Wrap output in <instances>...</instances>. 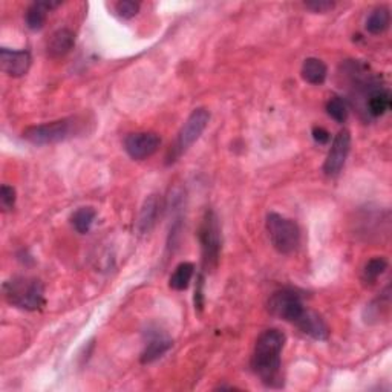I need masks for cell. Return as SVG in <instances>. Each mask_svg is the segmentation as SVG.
Masks as SVG:
<instances>
[{
    "label": "cell",
    "instance_id": "1",
    "mask_svg": "<svg viewBox=\"0 0 392 392\" xmlns=\"http://www.w3.org/2000/svg\"><path fill=\"white\" fill-rule=\"evenodd\" d=\"M285 334L279 330L263 331L256 340L252 368L254 374L270 388L282 386L281 354L285 347Z\"/></svg>",
    "mask_w": 392,
    "mask_h": 392
},
{
    "label": "cell",
    "instance_id": "2",
    "mask_svg": "<svg viewBox=\"0 0 392 392\" xmlns=\"http://www.w3.org/2000/svg\"><path fill=\"white\" fill-rule=\"evenodd\" d=\"M3 296L10 305L25 310L37 311L45 305V286L36 277H13L3 284Z\"/></svg>",
    "mask_w": 392,
    "mask_h": 392
},
{
    "label": "cell",
    "instance_id": "3",
    "mask_svg": "<svg viewBox=\"0 0 392 392\" xmlns=\"http://www.w3.org/2000/svg\"><path fill=\"white\" fill-rule=\"evenodd\" d=\"M209 122H210L209 109L198 108L191 112L189 118L186 119V123L182 124L181 131L178 132L177 140H175L169 152H167V155H166L167 166L177 163L178 159L186 154L191 146H194V143L198 141V138L201 137L203 132L205 131V127H207V124H209Z\"/></svg>",
    "mask_w": 392,
    "mask_h": 392
},
{
    "label": "cell",
    "instance_id": "4",
    "mask_svg": "<svg viewBox=\"0 0 392 392\" xmlns=\"http://www.w3.org/2000/svg\"><path fill=\"white\" fill-rule=\"evenodd\" d=\"M198 238L203 252V267L205 271H213L218 267L221 256V227L218 216L212 209L205 210L203 216Z\"/></svg>",
    "mask_w": 392,
    "mask_h": 392
},
{
    "label": "cell",
    "instance_id": "5",
    "mask_svg": "<svg viewBox=\"0 0 392 392\" xmlns=\"http://www.w3.org/2000/svg\"><path fill=\"white\" fill-rule=\"evenodd\" d=\"M267 231L270 241L281 254H291L299 247L300 230L293 219H288L279 213L267 215Z\"/></svg>",
    "mask_w": 392,
    "mask_h": 392
},
{
    "label": "cell",
    "instance_id": "6",
    "mask_svg": "<svg viewBox=\"0 0 392 392\" xmlns=\"http://www.w3.org/2000/svg\"><path fill=\"white\" fill-rule=\"evenodd\" d=\"M78 129L80 123L77 118H63L57 122L28 127L23 132V138L36 146H46V144H55L71 138Z\"/></svg>",
    "mask_w": 392,
    "mask_h": 392
},
{
    "label": "cell",
    "instance_id": "7",
    "mask_svg": "<svg viewBox=\"0 0 392 392\" xmlns=\"http://www.w3.org/2000/svg\"><path fill=\"white\" fill-rule=\"evenodd\" d=\"M268 311L275 317L282 319L285 322L296 324L302 317L305 307H303V302L298 293L285 288V290H279L271 294V298L268 299Z\"/></svg>",
    "mask_w": 392,
    "mask_h": 392
},
{
    "label": "cell",
    "instance_id": "8",
    "mask_svg": "<svg viewBox=\"0 0 392 392\" xmlns=\"http://www.w3.org/2000/svg\"><path fill=\"white\" fill-rule=\"evenodd\" d=\"M351 150V132L348 129H342L331 144V149L328 152V157L324 164V172L326 177H335L343 169L347 163V158Z\"/></svg>",
    "mask_w": 392,
    "mask_h": 392
},
{
    "label": "cell",
    "instance_id": "9",
    "mask_svg": "<svg viewBox=\"0 0 392 392\" xmlns=\"http://www.w3.org/2000/svg\"><path fill=\"white\" fill-rule=\"evenodd\" d=\"M161 146V138L154 132H135L124 138V150L132 159H146Z\"/></svg>",
    "mask_w": 392,
    "mask_h": 392
},
{
    "label": "cell",
    "instance_id": "10",
    "mask_svg": "<svg viewBox=\"0 0 392 392\" xmlns=\"http://www.w3.org/2000/svg\"><path fill=\"white\" fill-rule=\"evenodd\" d=\"M0 66L6 75L10 77H23L31 66V54L25 50L14 51L2 48L0 50Z\"/></svg>",
    "mask_w": 392,
    "mask_h": 392
},
{
    "label": "cell",
    "instance_id": "11",
    "mask_svg": "<svg viewBox=\"0 0 392 392\" xmlns=\"http://www.w3.org/2000/svg\"><path fill=\"white\" fill-rule=\"evenodd\" d=\"M296 325L299 326V330L303 334H307L316 340H326L328 335H330L328 325L325 324L324 319L316 313V311H310V310L303 311L302 317L296 322Z\"/></svg>",
    "mask_w": 392,
    "mask_h": 392
},
{
    "label": "cell",
    "instance_id": "12",
    "mask_svg": "<svg viewBox=\"0 0 392 392\" xmlns=\"http://www.w3.org/2000/svg\"><path fill=\"white\" fill-rule=\"evenodd\" d=\"M75 45V34L71 29L63 28L55 31L51 36L50 42L46 46V52L51 59H60L65 57L68 52H71L72 48Z\"/></svg>",
    "mask_w": 392,
    "mask_h": 392
},
{
    "label": "cell",
    "instance_id": "13",
    "mask_svg": "<svg viewBox=\"0 0 392 392\" xmlns=\"http://www.w3.org/2000/svg\"><path fill=\"white\" fill-rule=\"evenodd\" d=\"M391 92L385 87H375L366 95V112L371 117H382L391 109Z\"/></svg>",
    "mask_w": 392,
    "mask_h": 392
},
{
    "label": "cell",
    "instance_id": "14",
    "mask_svg": "<svg viewBox=\"0 0 392 392\" xmlns=\"http://www.w3.org/2000/svg\"><path fill=\"white\" fill-rule=\"evenodd\" d=\"M170 348H172V340L167 337V335H163L159 333L152 334L146 348H144V351L141 353V363L146 365L155 362L157 358L166 354Z\"/></svg>",
    "mask_w": 392,
    "mask_h": 392
},
{
    "label": "cell",
    "instance_id": "15",
    "mask_svg": "<svg viewBox=\"0 0 392 392\" xmlns=\"http://www.w3.org/2000/svg\"><path fill=\"white\" fill-rule=\"evenodd\" d=\"M59 5L60 2H36L31 5L27 10V15H25L27 27L31 31L42 29L46 23L48 13L54 10V8H57Z\"/></svg>",
    "mask_w": 392,
    "mask_h": 392
},
{
    "label": "cell",
    "instance_id": "16",
    "mask_svg": "<svg viewBox=\"0 0 392 392\" xmlns=\"http://www.w3.org/2000/svg\"><path fill=\"white\" fill-rule=\"evenodd\" d=\"M159 213V201L157 195H150L146 201H144L141 212L138 216V230L140 233H149V231L154 228L158 219Z\"/></svg>",
    "mask_w": 392,
    "mask_h": 392
},
{
    "label": "cell",
    "instance_id": "17",
    "mask_svg": "<svg viewBox=\"0 0 392 392\" xmlns=\"http://www.w3.org/2000/svg\"><path fill=\"white\" fill-rule=\"evenodd\" d=\"M302 78L310 85H322L328 77V68L321 59L310 57L302 65Z\"/></svg>",
    "mask_w": 392,
    "mask_h": 392
},
{
    "label": "cell",
    "instance_id": "18",
    "mask_svg": "<svg viewBox=\"0 0 392 392\" xmlns=\"http://www.w3.org/2000/svg\"><path fill=\"white\" fill-rule=\"evenodd\" d=\"M391 23V14L386 6H379L368 15L366 19V31L370 34L379 36L383 34L389 28Z\"/></svg>",
    "mask_w": 392,
    "mask_h": 392
},
{
    "label": "cell",
    "instance_id": "19",
    "mask_svg": "<svg viewBox=\"0 0 392 392\" xmlns=\"http://www.w3.org/2000/svg\"><path fill=\"white\" fill-rule=\"evenodd\" d=\"M195 275V266L191 262H181L180 266L173 270L170 276L169 286L175 291H184L187 290L191 277Z\"/></svg>",
    "mask_w": 392,
    "mask_h": 392
},
{
    "label": "cell",
    "instance_id": "20",
    "mask_svg": "<svg viewBox=\"0 0 392 392\" xmlns=\"http://www.w3.org/2000/svg\"><path fill=\"white\" fill-rule=\"evenodd\" d=\"M95 218H97V212H95L92 207H80V209H77L74 215L71 216V222L77 233L86 235L89 233Z\"/></svg>",
    "mask_w": 392,
    "mask_h": 392
},
{
    "label": "cell",
    "instance_id": "21",
    "mask_svg": "<svg viewBox=\"0 0 392 392\" xmlns=\"http://www.w3.org/2000/svg\"><path fill=\"white\" fill-rule=\"evenodd\" d=\"M388 268V261L385 258H374L366 262L362 271V281L365 285H374L377 279L385 273Z\"/></svg>",
    "mask_w": 392,
    "mask_h": 392
},
{
    "label": "cell",
    "instance_id": "22",
    "mask_svg": "<svg viewBox=\"0 0 392 392\" xmlns=\"http://www.w3.org/2000/svg\"><path fill=\"white\" fill-rule=\"evenodd\" d=\"M326 112H328V115L334 119V122L345 123L349 110H348L347 101L342 97H333L326 103Z\"/></svg>",
    "mask_w": 392,
    "mask_h": 392
},
{
    "label": "cell",
    "instance_id": "23",
    "mask_svg": "<svg viewBox=\"0 0 392 392\" xmlns=\"http://www.w3.org/2000/svg\"><path fill=\"white\" fill-rule=\"evenodd\" d=\"M140 11V3L132 2V0H122V2L115 3V13L122 19H132Z\"/></svg>",
    "mask_w": 392,
    "mask_h": 392
},
{
    "label": "cell",
    "instance_id": "24",
    "mask_svg": "<svg viewBox=\"0 0 392 392\" xmlns=\"http://www.w3.org/2000/svg\"><path fill=\"white\" fill-rule=\"evenodd\" d=\"M15 204V190L11 186H6L3 184L2 189H0V205L5 212L11 210Z\"/></svg>",
    "mask_w": 392,
    "mask_h": 392
},
{
    "label": "cell",
    "instance_id": "25",
    "mask_svg": "<svg viewBox=\"0 0 392 392\" xmlns=\"http://www.w3.org/2000/svg\"><path fill=\"white\" fill-rule=\"evenodd\" d=\"M305 6L314 13H326L333 10L335 3L330 2V0H313V2H307Z\"/></svg>",
    "mask_w": 392,
    "mask_h": 392
},
{
    "label": "cell",
    "instance_id": "26",
    "mask_svg": "<svg viewBox=\"0 0 392 392\" xmlns=\"http://www.w3.org/2000/svg\"><path fill=\"white\" fill-rule=\"evenodd\" d=\"M311 135H313V140L317 144H326L331 138L330 137V132H328L326 129H324V127H321V126L313 127V132H311Z\"/></svg>",
    "mask_w": 392,
    "mask_h": 392
},
{
    "label": "cell",
    "instance_id": "27",
    "mask_svg": "<svg viewBox=\"0 0 392 392\" xmlns=\"http://www.w3.org/2000/svg\"><path fill=\"white\" fill-rule=\"evenodd\" d=\"M203 286H204V279H203V276H199L198 284H196V290H195V308L196 310H203V307H204Z\"/></svg>",
    "mask_w": 392,
    "mask_h": 392
}]
</instances>
